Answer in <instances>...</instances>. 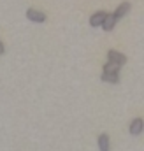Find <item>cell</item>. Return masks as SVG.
Here are the masks:
<instances>
[{
  "instance_id": "5b68a950",
  "label": "cell",
  "mask_w": 144,
  "mask_h": 151,
  "mask_svg": "<svg viewBox=\"0 0 144 151\" xmlns=\"http://www.w3.org/2000/svg\"><path fill=\"white\" fill-rule=\"evenodd\" d=\"M127 12H130V4H128V2H123V4H120V5H118V9L114 11V14H112V16H114V19L118 21V19H120V18H123Z\"/></svg>"
},
{
  "instance_id": "6da1fadb",
  "label": "cell",
  "mask_w": 144,
  "mask_h": 151,
  "mask_svg": "<svg viewBox=\"0 0 144 151\" xmlns=\"http://www.w3.org/2000/svg\"><path fill=\"white\" fill-rule=\"evenodd\" d=\"M109 56V62H112V63H116V65H125L127 63V56L123 55V53H120V51H116V49H111L107 53Z\"/></svg>"
},
{
  "instance_id": "277c9868",
  "label": "cell",
  "mask_w": 144,
  "mask_h": 151,
  "mask_svg": "<svg viewBox=\"0 0 144 151\" xmlns=\"http://www.w3.org/2000/svg\"><path fill=\"white\" fill-rule=\"evenodd\" d=\"M104 18H106V12H104V11L93 12V14H91V18H90V25H91V27H95V28H99V27H102Z\"/></svg>"
},
{
  "instance_id": "8992f818",
  "label": "cell",
  "mask_w": 144,
  "mask_h": 151,
  "mask_svg": "<svg viewBox=\"0 0 144 151\" xmlns=\"http://www.w3.org/2000/svg\"><path fill=\"white\" fill-rule=\"evenodd\" d=\"M114 27H116V19H114V16H112V14H106L104 21H102V28H104L106 32H111V30H114Z\"/></svg>"
},
{
  "instance_id": "7a4b0ae2",
  "label": "cell",
  "mask_w": 144,
  "mask_h": 151,
  "mask_svg": "<svg viewBox=\"0 0 144 151\" xmlns=\"http://www.w3.org/2000/svg\"><path fill=\"white\" fill-rule=\"evenodd\" d=\"M27 18L34 23H44L46 21V14L40 12V11H35V9H28L27 11Z\"/></svg>"
},
{
  "instance_id": "30bf717a",
  "label": "cell",
  "mask_w": 144,
  "mask_h": 151,
  "mask_svg": "<svg viewBox=\"0 0 144 151\" xmlns=\"http://www.w3.org/2000/svg\"><path fill=\"white\" fill-rule=\"evenodd\" d=\"M5 53V47H4V42L0 40V55H4Z\"/></svg>"
},
{
  "instance_id": "52a82bcc",
  "label": "cell",
  "mask_w": 144,
  "mask_h": 151,
  "mask_svg": "<svg viewBox=\"0 0 144 151\" xmlns=\"http://www.w3.org/2000/svg\"><path fill=\"white\" fill-rule=\"evenodd\" d=\"M109 135L107 134H100L99 135V150L100 151H109Z\"/></svg>"
},
{
  "instance_id": "9c48e42d",
  "label": "cell",
  "mask_w": 144,
  "mask_h": 151,
  "mask_svg": "<svg viewBox=\"0 0 144 151\" xmlns=\"http://www.w3.org/2000/svg\"><path fill=\"white\" fill-rule=\"evenodd\" d=\"M100 79H102L104 83H111V84H116V83H120V74H104V72H102Z\"/></svg>"
},
{
  "instance_id": "3957f363",
  "label": "cell",
  "mask_w": 144,
  "mask_h": 151,
  "mask_svg": "<svg viewBox=\"0 0 144 151\" xmlns=\"http://www.w3.org/2000/svg\"><path fill=\"white\" fill-rule=\"evenodd\" d=\"M143 128H144L143 118H135V119L130 123V127H128V132H130L132 135H139V134L143 132Z\"/></svg>"
},
{
  "instance_id": "ba28073f",
  "label": "cell",
  "mask_w": 144,
  "mask_h": 151,
  "mask_svg": "<svg viewBox=\"0 0 144 151\" xmlns=\"http://www.w3.org/2000/svg\"><path fill=\"white\" fill-rule=\"evenodd\" d=\"M104 74H120V65H116L112 62H107L104 65Z\"/></svg>"
}]
</instances>
